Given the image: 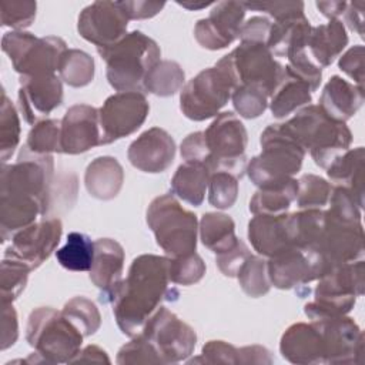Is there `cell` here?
I'll return each instance as SVG.
<instances>
[{
	"instance_id": "6da1fadb",
	"label": "cell",
	"mask_w": 365,
	"mask_h": 365,
	"mask_svg": "<svg viewBox=\"0 0 365 365\" xmlns=\"http://www.w3.org/2000/svg\"><path fill=\"white\" fill-rule=\"evenodd\" d=\"M170 288L168 257L143 254L133 259L128 274L110 294L114 319L120 331L133 338L138 335L148 318L164 299H175Z\"/></svg>"
},
{
	"instance_id": "7a4b0ae2",
	"label": "cell",
	"mask_w": 365,
	"mask_h": 365,
	"mask_svg": "<svg viewBox=\"0 0 365 365\" xmlns=\"http://www.w3.org/2000/svg\"><path fill=\"white\" fill-rule=\"evenodd\" d=\"M279 125L305 153L309 151L314 163L322 168H327L338 155L345 153L352 143L349 127L331 118L315 104L302 107Z\"/></svg>"
},
{
	"instance_id": "3957f363",
	"label": "cell",
	"mask_w": 365,
	"mask_h": 365,
	"mask_svg": "<svg viewBox=\"0 0 365 365\" xmlns=\"http://www.w3.org/2000/svg\"><path fill=\"white\" fill-rule=\"evenodd\" d=\"M84 335L51 307H38L29 315L26 341L34 352L23 362L66 364L81 349Z\"/></svg>"
},
{
	"instance_id": "277c9868",
	"label": "cell",
	"mask_w": 365,
	"mask_h": 365,
	"mask_svg": "<svg viewBox=\"0 0 365 365\" xmlns=\"http://www.w3.org/2000/svg\"><path fill=\"white\" fill-rule=\"evenodd\" d=\"M106 61V76L117 91H143L150 68L160 61V47L143 31L127 33L118 43L97 50Z\"/></svg>"
},
{
	"instance_id": "5b68a950",
	"label": "cell",
	"mask_w": 365,
	"mask_h": 365,
	"mask_svg": "<svg viewBox=\"0 0 365 365\" xmlns=\"http://www.w3.org/2000/svg\"><path fill=\"white\" fill-rule=\"evenodd\" d=\"M148 228L168 258L195 252L198 220L171 194L155 197L145 214Z\"/></svg>"
},
{
	"instance_id": "8992f818",
	"label": "cell",
	"mask_w": 365,
	"mask_h": 365,
	"mask_svg": "<svg viewBox=\"0 0 365 365\" xmlns=\"http://www.w3.org/2000/svg\"><path fill=\"white\" fill-rule=\"evenodd\" d=\"M261 153L250 160L245 173L258 188L284 182L301 170L305 150L279 124L268 125L259 138Z\"/></svg>"
},
{
	"instance_id": "52a82bcc",
	"label": "cell",
	"mask_w": 365,
	"mask_h": 365,
	"mask_svg": "<svg viewBox=\"0 0 365 365\" xmlns=\"http://www.w3.org/2000/svg\"><path fill=\"white\" fill-rule=\"evenodd\" d=\"M362 259L336 265L318 281L314 289V301L305 304L304 312L311 319L346 315L364 294Z\"/></svg>"
},
{
	"instance_id": "ba28073f",
	"label": "cell",
	"mask_w": 365,
	"mask_h": 365,
	"mask_svg": "<svg viewBox=\"0 0 365 365\" xmlns=\"http://www.w3.org/2000/svg\"><path fill=\"white\" fill-rule=\"evenodd\" d=\"M215 66L231 77L235 87L255 86L264 90L268 97L272 96L285 73V67L275 60L267 44L254 41H241Z\"/></svg>"
},
{
	"instance_id": "9c48e42d",
	"label": "cell",
	"mask_w": 365,
	"mask_h": 365,
	"mask_svg": "<svg viewBox=\"0 0 365 365\" xmlns=\"http://www.w3.org/2000/svg\"><path fill=\"white\" fill-rule=\"evenodd\" d=\"M205 164L212 173L224 171L241 178L247 168L248 134L242 121L230 111L220 113L204 131Z\"/></svg>"
},
{
	"instance_id": "30bf717a",
	"label": "cell",
	"mask_w": 365,
	"mask_h": 365,
	"mask_svg": "<svg viewBox=\"0 0 365 365\" xmlns=\"http://www.w3.org/2000/svg\"><path fill=\"white\" fill-rule=\"evenodd\" d=\"M1 50L7 54L20 77L44 76L56 74L67 44L56 36L37 37L27 31L11 30L3 34Z\"/></svg>"
},
{
	"instance_id": "8fae6325",
	"label": "cell",
	"mask_w": 365,
	"mask_h": 365,
	"mask_svg": "<svg viewBox=\"0 0 365 365\" xmlns=\"http://www.w3.org/2000/svg\"><path fill=\"white\" fill-rule=\"evenodd\" d=\"M305 250L312 254L319 269V278L336 265L361 259L364 255L362 222H345L325 211V222L319 237Z\"/></svg>"
},
{
	"instance_id": "7c38bea8",
	"label": "cell",
	"mask_w": 365,
	"mask_h": 365,
	"mask_svg": "<svg viewBox=\"0 0 365 365\" xmlns=\"http://www.w3.org/2000/svg\"><path fill=\"white\" fill-rule=\"evenodd\" d=\"M235 88L231 77L214 66L200 71L180 91V108L192 121L217 117Z\"/></svg>"
},
{
	"instance_id": "4fadbf2b",
	"label": "cell",
	"mask_w": 365,
	"mask_h": 365,
	"mask_svg": "<svg viewBox=\"0 0 365 365\" xmlns=\"http://www.w3.org/2000/svg\"><path fill=\"white\" fill-rule=\"evenodd\" d=\"M155 349L161 364L185 361L195 348L197 334L165 307H158L140 332Z\"/></svg>"
},
{
	"instance_id": "5bb4252c",
	"label": "cell",
	"mask_w": 365,
	"mask_h": 365,
	"mask_svg": "<svg viewBox=\"0 0 365 365\" xmlns=\"http://www.w3.org/2000/svg\"><path fill=\"white\" fill-rule=\"evenodd\" d=\"M150 104L141 91H118L98 108L101 145L135 133L145 121Z\"/></svg>"
},
{
	"instance_id": "9a60e30c",
	"label": "cell",
	"mask_w": 365,
	"mask_h": 365,
	"mask_svg": "<svg viewBox=\"0 0 365 365\" xmlns=\"http://www.w3.org/2000/svg\"><path fill=\"white\" fill-rule=\"evenodd\" d=\"M63 234V224L58 218H43L17 231L11 244L4 251L6 257H14L37 269L57 248Z\"/></svg>"
},
{
	"instance_id": "2e32d148",
	"label": "cell",
	"mask_w": 365,
	"mask_h": 365,
	"mask_svg": "<svg viewBox=\"0 0 365 365\" xmlns=\"http://www.w3.org/2000/svg\"><path fill=\"white\" fill-rule=\"evenodd\" d=\"M128 19L118 1H94L84 7L77 20L78 34L97 50L118 43L127 34Z\"/></svg>"
},
{
	"instance_id": "e0dca14e",
	"label": "cell",
	"mask_w": 365,
	"mask_h": 365,
	"mask_svg": "<svg viewBox=\"0 0 365 365\" xmlns=\"http://www.w3.org/2000/svg\"><path fill=\"white\" fill-rule=\"evenodd\" d=\"M245 6L242 1H218L207 19L195 23L194 37L197 43L207 50H221L228 47L240 37L244 24Z\"/></svg>"
},
{
	"instance_id": "ac0fdd59",
	"label": "cell",
	"mask_w": 365,
	"mask_h": 365,
	"mask_svg": "<svg viewBox=\"0 0 365 365\" xmlns=\"http://www.w3.org/2000/svg\"><path fill=\"white\" fill-rule=\"evenodd\" d=\"M325 345V364H359L364 334L359 325L346 315L314 321Z\"/></svg>"
},
{
	"instance_id": "d6986e66",
	"label": "cell",
	"mask_w": 365,
	"mask_h": 365,
	"mask_svg": "<svg viewBox=\"0 0 365 365\" xmlns=\"http://www.w3.org/2000/svg\"><path fill=\"white\" fill-rule=\"evenodd\" d=\"M19 107L27 124L34 125L63 103L61 78L56 74L21 76Z\"/></svg>"
},
{
	"instance_id": "ffe728a7",
	"label": "cell",
	"mask_w": 365,
	"mask_h": 365,
	"mask_svg": "<svg viewBox=\"0 0 365 365\" xmlns=\"http://www.w3.org/2000/svg\"><path fill=\"white\" fill-rule=\"evenodd\" d=\"M60 123L61 153L81 154L101 145L98 108L88 104H74L66 111Z\"/></svg>"
},
{
	"instance_id": "44dd1931",
	"label": "cell",
	"mask_w": 365,
	"mask_h": 365,
	"mask_svg": "<svg viewBox=\"0 0 365 365\" xmlns=\"http://www.w3.org/2000/svg\"><path fill=\"white\" fill-rule=\"evenodd\" d=\"M267 272L271 285L278 289L301 288L319 278L309 251L298 247H289L268 258Z\"/></svg>"
},
{
	"instance_id": "7402d4cb",
	"label": "cell",
	"mask_w": 365,
	"mask_h": 365,
	"mask_svg": "<svg viewBox=\"0 0 365 365\" xmlns=\"http://www.w3.org/2000/svg\"><path fill=\"white\" fill-rule=\"evenodd\" d=\"M128 161L143 173L158 174L165 171L175 157V141L160 127L141 133L127 150Z\"/></svg>"
},
{
	"instance_id": "603a6c76",
	"label": "cell",
	"mask_w": 365,
	"mask_h": 365,
	"mask_svg": "<svg viewBox=\"0 0 365 365\" xmlns=\"http://www.w3.org/2000/svg\"><path fill=\"white\" fill-rule=\"evenodd\" d=\"M279 352L291 364H325L324 339L314 321L309 324L297 322L288 327L281 336Z\"/></svg>"
},
{
	"instance_id": "cb8c5ba5",
	"label": "cell",
	"mask_w": 365,
	"mask_h": 365,
	"mask_svg": "<svg viewBox=\"0 0 365 365\" xmlns=\"http://www.w3.org/2000/svg\"><path fill=\"white\" fill-rule=\"evenodd\" d=\"M124 248L111 238H100L94 241V257L90 268L91 282L101 291L100 302L107 304L110 294L123 279Z\"/></svg>"
},
{
	"instance_id": "d4e9b609",
	"label": "cell",
	"mask_w": 365,
	"mask_h": 365,
	"mask_svg": "<svg viewBox=\"0 0 365 365\" xmlns=\"http://www.w3.org/2000/svg\"><path fill=\"white\" fill-rule=\"evenodd\" d=\"M364 87H358L348 80L332 76L322 88L319 107L336 121H348L364 104Z\"/></svg>"
},
{
	"instance_id": "484cf974",
	"label": "cell",
	"mask_w": 365,
	"mask_h": 365,
	"mask_svg": "<svg viewBox=\"0 0 365 365\" xmlns=\"http://www.w3.org/2000/svg\"><path fill=\"white\" fill-rule=\"evenodd\" d=\"M288 214V212H287ZM281 215H267V214H254L248 222V240L252 248L262 257L271 258L281 251L292 247L285 217Z\"/></svg>"
},
{
	"instance_id": "4316f807",
	"label": "cell",
	"mask_w": 365,
	"mask_h": 365,
	"mask_svg": "<svg viewBox=\"0 0 365 365\" xmlns=\"http://www.w3.org/2000/svg\"><path fill=\"white\" fill-rule=\"evenodd\" d=\"M348 44V34L339 19L329 20L311 29L307 50L311 58L321 67L331 66Z\"/></svg>"
},
{
	"instance_id": "83f0119b",
	"label": "cell",
	"mask_w": 365,
	"mask_h": 365,
	"mask_svg": "<svg viewBox=\"0 0 365 365\" xmlns=\"http://www.w3.org/2000/svg\"><path fill=\"white\" fill-rule=\"evenodd\" d=\"M124 182V170L117 158L110 155L93 160L84 173V184L88 194L97 200H113Z\"/></svg>"
},
{
	"instance_id": "f1b7e54d",
	"label": "cell",
	"mask_w": 365,
	"mask_h": 365,
	"mask_svg": "<svg viewBox=\"0 0 365 365\" xmlns=\"http://www.w3.org/2000/svg\"><path fill=\"white\" fill-rule=\"evenodd\" d=\"M211 174L205 163L184 161L171 178V191L180 200L198 207L204 201Z\"/></svg>"
},
{
	"instance_id": "f546056e",
	"label": "cell",
	"mask_w": 365,
	"mask_h": 365,
	"mask_svg": "<svg viewBox=\"0 0 365 365\" xmlns=\"http://www.w3.org/2000/svg\"><path fill=\"white\" fill-rule=\"evenodd\" d=\"M311 101L312 90L309 86L285 67L284 77L269 97L268 106L275 118H285L311 104Z\"/></svg>"
},
{
	"instance_id": "4dcf8cb0",
	"label": "cell",
	"mask_w": 365,
	"mask_h": 365,
	"mask_svg": "<svg viewBox=\"0 0 365 365\" xmlns=\"http://www.w3.org/2000/svg\"><path fill=\"white\" fill-rule=\"evenodd\" d=\"M311 29L312 26L305 16L274 21L271 23L267 47L274 54V57H287L289 51L307 47Z\"/></svg>"
},
{
	"instance_id": "1f68e13d",
	"label": "cell",
	"mask_w": 365,
	"mask_h": 365,
	"mask_svg": "<svg viewBox=\"0 0 365 365\" xmlns=\"http://www.w3.org/2000/svg\"><path fill=\"white\" fill-rule=\"evenodd\" d=\"M364 147L348 148L338 155L328 167L327 175L335 182L348 188L355 198L364 205V185H362V164H364Z\"/></svg>"
},
{
	"instance_id": "d6a6232c",
	"label": "cell",
	"mask_w": 365,
	"mask_h": 365,
	"mask_svg": "<svg viewBox=\"0 0 365 365\" xmlns=\"http://www.w3.org/2000/svg\"><path fill=\"white\" fill-rule=\"evenodd\" d=\"M298 192V181L289 178L284 182L261 187L250 200V211L252 214L281 215L287 214Z\"/></svg>"
},
{
	"instance_id": "836d02e7",
	"label": "cell",
	"mask_w": 365,
	"mask_h": 365,
	"mask_svg": "<svg viewBox=\"0 0 365 365\" xmlns=\"http://www.w3.org/2000/svg\"><path fill=\"white\" fill-rule=\"evenodd\" d=\"M200 240L210 251L221 254L238 242L234 220L224 212H205L198 224Z\"/></svg>"
},
{
	"instance_id": "e575fe53",
	"label": "cell",
	"mask_w": 365,
	"mask_h": 365,
	"mask_svg": "<svg viewBox=\"0 0 365 365\" xmlns=\"http://www.w3.org/2000/svg\"><path fill=\"white\" fill-rule=\"evenodd\" d=\"M184 81L185 73L177 61L160 60L147 73L143 91L158 97H170L184 87Z\"/></svg>"
},
{
	"instance_id": "d590c367",
	"label": "cell",
	"mask_w": 365,
	"mask_h": 365,
	"mask_svg": "<svg viewBox=\"0 0 365 365\" xmlns=\"http://www.w3.org/2000/svg\"><path fill=\"white\" fill-rule=\"evenodd\" d=\"M94 257V242L83 232H70L66 244L56 251L58 264L68 271H90Z\"/></svg>"
},
{
	"instance_id": "8d00e7d4",
	"label": "cell",
	"mask_w": 365,
	"mask_h": 365,
	"mask_svg": "<svg viewBox=\"0 0 365 365\" xmlns=\"http://www.w3.org/2000/svg\"><path fill=\"white\" fill-rule=\"evenodd\" d=\"M60 78L70 87L88 86L94 78V58L78 48H67L58 64Z\"/></svg>"
},
{
	"instance_id": "74e56055",
	"label": "cell",
	"mask_w": 365,
	"mask_h": 365,
	"mask_svg": "<svg viewBox=\"0 0 365 365\" xmlns=\"http://www.w3.org/2000/svg\"><path fill=\"white\" fill-rule=\"evenodd\" d=\"M60 128L61 123L56 118H44L37 121L29 131L21 151L31 155H50L53 153H61Z\"/></svg>"
},
{
	"instance_id": "f35d334b",
	"label": "cell",
	"mask_w": 365,
	"mask_h": 365,
	"mask_svg": "<svg viewBox=\"0 0 365 365\" xmlns=\"http://www.w3.org/2000/svg\"><path fill=\"white\" fill-rule=\"evenodd\" d=\"M237 279L241 289L251 298H259L265 295L271 282L267 272V259L261 255H250L237 272Z\"/></svg>"
},
{
	"instance_id": "ab89813d",
	"label": "cell",
	"mask_w": 365,
	"mask_h": 365,
	"mask_svg": "<svg viewBox=\"0 0 365 365\" xmlns=\"http://www.w3.org/2000/svg\"><path fill=\"white\" fill-rule=\"evenodd\" d=\"M61 312L84 336L96 334L101 325L98 308L86 297H74L68 299Z\"/></svg>"
},
{
	"instance_id": "60d3db41",
	"label": "cell",
	"mask_w": 365,
	"mask_h": 365,
	"mask_svg": "<svg viewBox=\"0 0 365 365\" xmlns=\"http://www.w3.org/2000/svg\"><path fill=\"white\" fill-rule=\"evenodd\" d=\"M20 118L17 108L11 100L1 93V108H0V158L6 163L17 148L20 143Z\"/></svg>"
},
{
	"instance_id": "b9f144b4",
	"label": "cell",
	"mask_w": 365,
	"mask_h": 365,
	"mask_svg": "<svg viewBox=\"0 0 365 365\" xmlns=\"http://www.w3.org/2000/svg\"><path fill=\"white\" fill-rule=\"evenodd\" d=\"M30 267L14 257H3L0 268L1 302H13L26 288Z\"/></svg>"
},
{
	"instance_id": "7bdbcfd3",
	"label": "cell",
	"mask_w": 365,
	"mask_h": 365,
	"mask_svg": "<svg viewBox=\"0 0 365 365\" xmlns=\"http://www.w3.org/2000/svg\"><path fill=\"white\" fill-rule=\"evenodd\" d=\"M297 204L304 208H324L328 204L332 185L315 174H304L298 180Z\"/></svg>"
},
{
	"instance_id": "ee69618b",
	"label": "cell",
	"mask_w": 365,
	"mask_h": 365,
	"mask_svg": "<svg viewBox=\"0 0 365 365\" xmlns=\"http://www.w3.org/2000/svg\"><path fill=\"white\" fill-rule=\"evenodd\" d=\"M231 100L235 111L241 117L251 120L259 117L267 110L269 97L259 87L242 84L234 88Z\"/></svg>"
},
{
	"instance_id": "f6af8a7d",
	"label": "cell",
	"mask_w": 365,
	"mask_h": 365,
	"mask_svg": "<svg viewBox=\"0 0 365 365\" xmlns=\"http://www.w3.org/2000/svg\"><path fill=\"white\" fill-rule=\"evenodd\" d=\"M238 197V178L230 173H212L208 182V201L218 210L234 205Z\"/></svg>"
},
{
	"instance_id": "bcb514c9",
	"label": "cell",
	"mask_w": 365,
	"mask_h": 365,
	"mask_svg": "<svg viewBox=\"0 0 365 365\" xmlns=\"http://www.w3.org/2000/svg\"><path fill=\"white\" fill-rule=\"evenodd\" d=\"M205 274V262L197 254L168 258L170 281L178 285H192L198 282Z\"/></svg>"
},
{
	"instance_id": "7dc6e473",
	"label": "cell",
	"mask_w": 365,
	"mask_h": 365,
	"mask_svg": "<svg viewBox=\"0 0 365 365\" xmlns=\"http://www.w3.org/2000/svg\"><path fill=\"white\" fill-rule=\"evenodd\" d=\"M1 24L14 31L30 27L36 19L37 3L31 0H1Z\"/></svg>"
},
{
	"instance_id": "c3c4849f",
	"label": "cell",
	"mask_w": 365,
	"mask_h": 365,
	"mask_svg": "<svg viewBox=\"0 0 365 365\" xmlns=\"http://www.w3.org/2000/svg\"><path fill=\"white\" fill-rule=\"evenodd\" d=\"M288 64L285 66L292 74L304 80L312 93L319 87L322 80V68L311 58L307 47L295 48L287 54Z\"/></svg>"
},
{
	"instance_id": "681fc988",
	"label": "cell",
	"mask_w": 365,
	"mask_h": 365,
	"mask_svg": "<svg viewBox=\"0 0 365 365\" xmlns=\"http://www.w3.org/2000/svg\"><path fill=\"white\" fill-rule=\"evenodd\" d=\"M117 364H161V361L151 344L138 334L118 349Z\"/></svg>"
},
{
	"instance_id": "f907efd6",
	"label": "cell",
	"mask_w": 365,
	"mask_h": 365,
	"mask_svg": "<svg viewBox=\"0 0 365 365\" xmlns=\"http://www.w3.org/2000/svg\"><path fill=\"white\" fill-rule=\"evenodd\" d=\"M190 362H202V364H238V348L230 342L212 339L204 344L201 355L191 359Z\"/></svg>"
},
{
	"instance_id": "816d5d0a",
	"label": "cell",
	"mask_w": 365,
	"mask_h": 365,
	"mask_svg": "<svg viewBox=\"0 0 365 365\" xmlns=\"http://www.w3.org/2000/svg\"><path fill=\"white\" fill-rule=\"evenodd\" d=\"M245 9L265 11L269 14L274 21H282L289 20L295 17H304V9L305 4L302 1H262V3H248L242 1Z\"/></svg>"
},
{
	"instance_id": "f5cc1de1",
	"label": "cell",
	"mask_w": 365,
	"mask_h": 365,
	"mask_svg": "<svg viewBox=\"0 0 365 365\" xmlns=\"http://www.w3.org/2000/svg\"><path fill=\"white\" fill-rule=\"evenodd\" d=\"M338 67L348 77L354 80V84L358 87H364L365 77V51L364 46L356 44L348 48L338 60Z\"/></svg>"
},
{
	"instance_id": "db71d44e",
	"label": "cell",
	"mask_w": 365,
	"mask_h": 365,
	"mask_svg": "<svg viewBox=\"0 0 365 365\" xmlns=\"http://www.w3.org/2000/svg\"><path fill=\"white\" fill-rule=\"evenodd\" d=\"M251 255L250 248L242 240H238V242L230 248L228 251H224L221 254H217L215 262L218 269L225 275V277H237L238 269L244 264V261Z\"/></svg>"
},
{
	"instance_id": "11a10c76",
	"label": "cell",
	"mask_w": 365,
	"mask_h": 365,
	"mask_svg": "<svg viewBox=\"0 0 365 365\" xmlns=\"http://www.w3.org/2000/svg\"><path fill=\"white\" fill-rule=\"evenodd\" d=\"M19 336L17 312L13 302H1V339L0 348L4 351L14 345Z\"/></svg>"
},
{
	"instance_id": "9f6ffc18",
	"label": "cell",
	"mask_w": 365,
	"mask_h": 365,
	"mask_svg": "<svg viewBox=\"0 0 365 365\" xmlns=\"http://www.w3.org/2000/svg\"><path fill=\"white\" fill-rule=\"evenodd\" d=\"M271 29L269 19L264 16H254L244 21L240 30V40L241 41H254V43H264L267 44L268 34Z\"/></svg>"
},
{
	"instance_id": "6f0895ef",
	"label": "cell",
	"mask_w": 365,
	"mask_h": 365,
	"mask_svg": "<svg viewBox=\"0 0 365 365\" xmlns=\"http://www.w3.org/2000/svg\"><path fill=\"white\" fill-rule=\"evenodd\" d=\"M124 14L128 20H143L157 16L165 6L164 1H148V0H134V1H118Z\"/></svg>"
},
{
	"instance_id": "680465c9",
	"label": "cell",
	"mask_w": 365,
	"mask_h": 365,
	"mask_svg": "<svg viewBox=\"0 0 365 365\" xmlns=\"http://www.w3.org/2000/svg\"><path fill=\"white\" fill-rule=\"evenodd\" d=\"M180 154L185 161H201L207 160V147L204 140V131H195L188 134L180 145Z\"/></svg>"
},
{
	"instance_id": "91938a15",
	"label": "cell",
	"mask_w": 365,
	"mask_h": 365,
	"mask_svg": "<svg viewBox=\"0 0 365 365\" xmlns=\"http://www.w3.org/2000/svg\"><path fill=\"white\" fill-rule=\"evenodd\" d=\"M274 358L271 352L261 345H248L238 348V364H272Z\"/></svg>"
},
{
	"instance_id": "94428289",
	"label": "cell",
	"mask_w": 365,
	"mask_h": 365,
	"mask_svg": "<svg viewBox=\"0 0 365 365\" xmlns=\"http://www.w3.org/2000/svg\"><path fill=\"white\" fill-rule=\"evenodd\" d=\"M364 1L348 3L342 14L345 24L349 27V30L355 31L359 37H364Z\"/></svg>"
},
{
	"instance_id": "6125c7cd",
	"label": "cell",
	"mask_w": 365,
	"mask_h": 365,
	"mask_svg": "<svg viewBox=\"0 0 365 365\" xmlns=\"http://www.w3.org/2000/svg\"><path fill=\"white\" fill-rule=\"evenodd\" d=\"M71 362H104L110 364V358L107 352L100 348L98 345H87L86 348L80 349L78 354L73 358Z\"/></svg>"
},
{
	"instance_id": "be15d7a7",
	"label": "cell",
	"mask_w": 365,
	"mask_h": 365,
	"mask_svg": "<svg viewBox=\"0 0 365 365\" xmlns=\"http://www.w3.org/2000/svg\"><path fill=\"white\" fill-rule=\"evenodd\" d=\"M318 10L322 13V16H325L329 20L338 19L341 14H344L345 9H346V1H317L315 3Z\"/></svg>"
},
{
	"instance_id": "e7e4bbea",
	"label": "cell",
	"mask_w": 365,
	"mask_h": 365,
	"mask_svg": "<svg viewBox=\"0 0 365 365\" xmlns=\"http://www.w3.org/2000/svg\"><path fill=\"white\" fill-rule=\"evenodd\" d=\"M180 6L188 9V10H198V9H205L211 4H214L212 1H201V3H191V1H177Z\"/></svg>"
}]
</instances>
